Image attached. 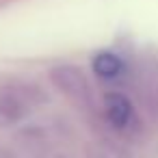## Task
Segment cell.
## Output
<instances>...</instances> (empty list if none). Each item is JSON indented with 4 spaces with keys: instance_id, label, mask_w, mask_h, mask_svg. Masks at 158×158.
<instances>
[{
    "instance_id": "3",
    "label": "cell",
    "mask_w": 158,
    "mask_h": 158,
    "mask_svg": "<svg viewBox=\"0 0 158 158\" xmlns=\"http://www.w3.org/2000/svg\"><path fill=\"white\" fill-rule=\"evenodd\" d=\"M93 69L102 78H115L121 72V61L113 52H100L93 61Z\"/></svg>"
},
{
    "instance_id": "2",
    "label": "cell",
    "mask_w": 158,
    "mask_h": 158,
    "mask_svg": "<svg viewBox=\"0 0 158 158\" xmlns=\"http://www.w3.org/2000/svg\"><path fill=\"white\" fill-rule=\"evenodd\" d=\"M106 115H108V119H110L117 128H123V126L132 119V106H130V102H128L123 95L110 93V95L106 98Z\"/></svg>"
},
{
    "instance_id": "1",
    "label": "cell",
    "mask_w": 158,
    "mask_h": 158,
    "mask_svg": "<svg viewBox=\"0 0 158 158\" xmlns=\"http://www.w3.org/2000/svg\"><path fill=\"white\" fill-rule=\"evenodd\" d=\"M52 78L63 89V93L67 98H72V102H76L80 106L89 104V98H91L89 95V85H87L85 76L80 74V69H76V67H59V69L52 72Z\"/></svg>"
}]
</instances>
